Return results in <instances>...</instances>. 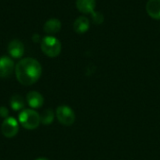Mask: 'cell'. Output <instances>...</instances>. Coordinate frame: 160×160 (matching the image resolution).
<instances>
[{
  "mask_svg": "<svg viewBox=\"0 0 160 160\" xmlns=\"http://www.w3.org/2000/svg\"><path fill=\"white\" fill-rule=\"evenodd\" d=\"M36 160H49L48 158H37Z\"/></svg>",
  "mask_w": 160,
  "mask_h": 160,
  "instance_id": "e0dca14e",
  "label": "cell"
},
{
  "mask_svg": "<svg viewBox=\"0 0 160 160\" xmlns=\"http://www.w3.org/2000/svg\"><path fill=\"white\" fill-rule=\"evenodd\" d=\"M53 119H54V113L52 110H50V109L45 110L40 115V123L45 126L51 125L53 122Z\"/></svg>",
  "mask_w": 160,
  "mask_h": 160,
  "instance_id": "5bb4252c",
  "label": "cell"
},
{
  "mask_svg": "<svg viewBox=\"0 0 160 160\" xmlns=\"http://www.w3.org/2000/svg\"><path fill=\"white\" fill-rule=\"evenodd\" d=\"M8 115V111L6 107H0V116L7 118Z\"/></svg>",
  "mask_w": 160,
  "mask_h": 160,
  "instance_id": "2e32d148",
  "label": "cell"
},
{
  "mask_svg": "<svg viewBox=\"0 0 160 160\" xmlns=\"http://www.w3.org/2000/svg\"><path fill=\"white\" fill-rule=\"evenodd\" d=\"M24 100L22 97L19 95H14L10 98V107L13 111H22L24 108Z\"/></svg>",
  "mask_w": 160,
  "mask_h": 160,
  "instance_id": "4fadbf2b",
  "label": "cell"
},
{
  "mask_svg": "<svg viewBox=\"0 0 160 160\" xmlns=\"http://www.w3.org/2000/svg\"><path fill=\"white\" fill-rule=\"evenodd\" d=\"M26 100L28 105L32 109H39L44 104V98L42 95L37 91H31L26 95Z\"/></svg>",
  "mask_w": 160,
  "mask_h": 160,
  "instance_id": "ba28073f",
  "label": "cell"
},
{
  "mask_svg": "<svg viewBox=\"0 0 160 160\" xmlns=\"http://www.w3.org/2000/svg\"><path fill=\"white\" fill-rule=\"evenodd\" d=\"M19 123L25 129H36L40 124V114L33 109H23L19 114Z\"/></svg>",
  "mask_w": 160,
  "mask_h": 160,
  "instance_id": "7a4b0ae2",
  "label": "cell"
},
{
  "mask_svg": "<svg viewBox=\"0 0 160 160\" xmlns=\"http://www.w3.org/2000/svg\"><path fill=\"white\" fill-rule=\"evenodd\" d=\"M42 73L39 62L34 58H23L15 66V75L20 83L28 86L37 82Z\"/></svg>",
  "mask_w": 160,
  "mask_h": 160,
  "instance_id": "6da1fadb",
  "label": "cell"
},
{
  "mask_svg": "<svg viewBox=\"0 0 160 160\" xmlns=\"http://www.w3.org/2000/svg\"><path fill=\"white\" fill-rule=\"evenodd\" d=\"M41 51L49 57H56L61 52V42L55 37L46 36L41 39L40 42Z\"/></svg>",
  "mask_w": 160,
  "mask_h": 160,
  "instance_id": "3957f363",
  "label": "cell"
},
{
  "mask_svg": "<svg viewBox=\"0 0 160 160\" xmlns=\"http://www.w3.org/2000/svg\"><path fill=\"white\" fill-rule=\"evenodd\" d=\"M44 31L47 34H55L58 33L61 29V22L58 19L52 18L48 20L43 26Z\"/></svg>",
  "mask_w": 160,
  "mask_h": 160,
  "instance_id": "7c38bea8",
  "label": "cell"
},
{
  "mask_svg": "<svg viewBox=\"0 0 160 160\" xmlns=\"http://www.w3.org/2000/svg\"><path fill=\"white\" fill-rule=\"evenodd\" d=\"M77 8L84 14H91L95 11L96 0H76Z\"/></svg>",
  "mask_w": 160,
  "mask_h": 160,
  "instance_id": "30bf717a",
  "label": "cell"
},
{
  "mask_svg": "<svg viewBox=\"0 0 160 160\" xmlns=\"http://www.w3.org/2000/svg\"><path fill=\"white\" fill-rule=\"evenodd\" d=\"M1 131L6 138H13L19 131V123L13 117H7L2 123Z\"/></svg>",
  "mask_w": 160,
  "mask_h": 160,
  "instance_id": "5b68a950",
  "label": "cell"
},
{
  "mask_svg": "<svg viewBox=\"0 0 160 160\" xmlns=\"http://www.w3.org/2000/svg\"><path fill=\"white\" fill-rule=\"evenodd\" d=\"M146 11L153 19L160 20V0H148L146 3Z\"/></svg>",
  "mask_w": 160,
  "mask_h": 160,
  "instance_id": "8fae6325",
  "label": "cell"
},
{
  "mask_svg": "<svg viewBox=\"0 0 160 160\" xmlns=\"http://www.w3.org/2000/svg\"><path fill=\"white\" fill-rule=\"evenodd\" d=\"M91 16H92L94 23H96V24H101L104 22V16L101 12L94 11L91 13Z\"/></svg>",
  "mask_w": 160,
  "mask_h": 160,
  "instance_id": "9a60e30c",
  "label": "cell"
},
{
  "mask_svg": "<svg viewBox=\"0 0 160 160\" xmlns=\"http://www.w3.org/2000/svg\"><path fill=\"white\" fill-rule=\"evenodd\" d=\"M55 115H56V118L59 121V123L61 125H64L67 127L73 125L75 122V119H76L74 111L69 106H67V105L59 106L56 109Z\"/></svg>",
  "mask_w": 160,
  "mask_h": 160,
  "instance_id": "277c9868",
  "label": "cell"
},
{
  "mask_svg": "<svg viewBox=\"0 0 160 160\" xmlns=\"http://www.w3.org/2000/svg\"><path fill=\"white\" fill-rule=\"evenodd\" d=\"M8 52L12 58L14 59L21 58L24 52V47H23L22 42L18 39L11 40L8 46Z\"/></svg>",
  "mask_w": 160,
  "mask_h": 160,
  "instance_id": "52a82bcc",
  "label": "cell"
},
{
  "mask_svg": "<svg viewBox=\"0 0 160 160\" xmlns=\"http://www.w3.org/2000/svg\"><path fill=\"white\" fill-rule=\"evenodd\" d=\"M89 27H90V22H89L88 18L85 16L78 17L73 23L74 31L79 34H83V33L87 32Z\"/></svg>",
  "mask_w": 160,
  "mask_h": 160,
  "instance_id": "9c48e42d",
  "label": "cell"
},
{
  "mask_svg": "<svg viewBox=\"0 0 160 160\" xmlns=\"http://www.w3.org/2000/svg\"><path fill=\"white\" fill-rule=\"evenodd\" d=\"M14 70V62L8 56L0 57V78H7Z\"/></svg>",
  "mask_w": 160,
  "mask_h": 160,
  "instance_id": "8992f818",
  "label": "cell"
}]
</instances>
